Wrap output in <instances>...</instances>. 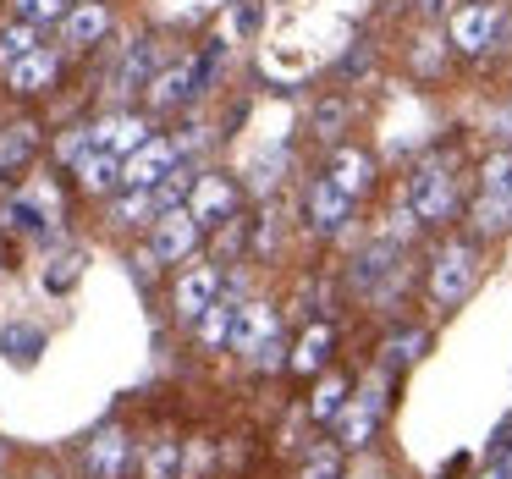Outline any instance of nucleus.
Masks as SVG:
<instances>
[{
  "label": "nucleus",
  "instance_id": "nucleus-1",
  "mask_svg": "<svg viewBox=\"0 0 512 479\" xmlns=\"http://www.w3.org/2000/svg\"><path fill=\"white\" fill-rule=\"evenodd\" d=\"M474 281H479V254L468 243H446L441 254H435V265H430V298L441 303V309H457V303L474 292Z\"/></svg>",
  "mask_w": 512,
  "mask_h": 479
},
{
  "label": "nucleus",
  "instance_id": "nucleus-2",
  "mask_svg": "<svg viewBox=\"0 0 512 479\" xmlns=\"http://www.w3.org/2000/svg\"><path fill=\"white\" fill-rule=\"evenodd\" d=\"M397 281H402V243L397 237H375V243L353 259V292H364V298H386Z\"/></svg>",
  "mask_w": 512,
  "mask_h": 479
},
{
  "label": "nucleus",
  "instance_id": "nucleus-3",
  "mask_svg": "<svg viewBox=\"0 0 512 479\" xmlns=\"http://www.w3.org/2000/svg\"><path fill=\"white\" fill-rule=\"evenodd\" d=\"M408 204L419 221H446L457 210V177L441 166V160H424L408 182Z\"/></svg>",
  "mask_w": 512,
  "mask_h": 479
},
{
  "label": "nucleus",
  "instance_id": "nucleus-4",
  "mask_svg": "<svg viewBox=\"0 0 512 479\" xmlns=\"http://www.w3.org/2000/svg\"><path fill=\"white\" fill-rule=\"evenodd\" d=\"M215 56H221V45H210L199 61H182V67H166L155 83H149V100L160 105V111H177V105H188L193 94L210 83V72H215Z\"/></svg>",
  "mask_w": 512,
  "mask_h": 479
},
{
  "label": "nucleus",
  "instance_id": "nucleus-5",
  "mask_svg": "<svg viewBox=\"0 0 512 479\" xmlns=\"http://www.w3.org/2000/svg\"><path fill=\"white\" fill-rule=\"evenodd\" d=\"M380 413H386V391H380V380H369V386L336 413V441H342L347 452H364L380 430Z\"/></svg>",
  "mask_w": 512,
  "mask_h": 479
},
{
  "label": "nucleus",
  "instance_id": "nucleus-6",
  "mask_svg": "<svg viewBox=\"0 0 512 479\" xmlns=\"http://www.w3.org/2000/svg\"><path fill=\"white\" fill-rule=\"evenodd\" d=\"M496 34H501L496 0H474V6H463V12L452 17V45L463 50V56H485V50L496 45Z\"/></svg>",
  "mask_w": 512,
  "mask_h": 479
},
{
  "label": "nucleus",
  "instance_id": "nucleus-7",
  "mask_svg": "<svg viewBox=\"0 0 512 479\" xmlns=\"http://www.w3.org/2000/svg\"><path fill=\"white\" fill-rule=\"evenodd\" d=\"M270 342H281V314L270 309V303H243V314H237V331H232V347L248 358V364H259Z\"/></svg>",
  "mask_w": 512,
  "mask_h": 479
},
{
  "label": "nucleus",
  "instance_id": "nucleus-8",
  "mask_svg": "<svg viewBox=\"0 0 512 479\" xmlns=\"http://www.w3.org/2000/svg\"><path fill=\"white\" fill-rule=\"evenodd\" d=\"M171 171H177V144H166V138H149L144 149H133V155L122 160L127 188H160Z\"/></svg>",
  "mask_w": 512,
  "mask_h": 479
},
{
  "label": "nucleus",
  "instance_id": "nucleus-9",
  "mask_svg": "<svg viewBox=\"0 0 512 479\" xmlns=\"http://www.w3.org/2000/svg\"><path fill=\"white\" fill-rule=\"evenodd\" d=\"M193 243H199V221H193V210H166L155 221V254H160V265H177V259H188L193 254Z\"/></svg>",
  "mask_w": 512,
  "mask_h": 479
},
{
  "label": "nucleus",
  "instance_id": "nucleus-10",
  "mask_svg": "<svg viewBox=\"0 0 512 479\" xmlns=\"http://www.w3.org/2000/svg\"><path fill=\"white\" fill-rule=\"evenodd\" d=\"M347 215H353V193H342L331 177L314 182V188H309V226H314V232H325V237L342 232Z\"/></svg>",
  "mask_w": 512,
  "mask_h": 479
},
{
  "label": "nucleus",
  "instance_id": "nucleus-11",
  "mask_svg": "<svg viewBox=\"0 0 512 479\" xmlns=\"http://www.w3.org/2000/svg\"><path fill=\"white\" fill-rule=\"evenodd\" d=\"M237 210V188L226 177H199V188H193V221L199 226H221L232 221Z\"/></svg>",
  "mask_w": 512,
  "mask_h": 479
},
{
  "label": "nucleus",
  "instance_id": "nucleus-12",
  "mask_svg": "<svg viewBox=\"0 0 512 479\" xmlns=\"http://www.w3.org/2000/svg\"><path fill=\"white\" fill-rule=\"evenodd\" d=\"M215 292H221V270L215 265L188 270V276L177 281V314L182 320H204V309L215 303Z\"/></svg>",
  "mask_w": 512,
  "mask_h": 479
},
{
  "label": "nucleus",
  "instance_id": "nucleus-13",
  "mask_svg": "<svg viewBox=\"0 0 512 479\" xmlns=\"http://www.w3.org/2000/svg\"><path fill=\"white\" fill-rule=\"evenodd\" d=\"M149 144V122L144 116H105L100 127H94V149H105V155H133V149Z\"/></svg>",
  "mask_w": 512,
  "mask_h": 479
},
{
  "label": "nucleus",
  "instance_id": "nucleus-14",
  "mask_svg": "<svg viewBox=\"0 0 512 479\" xmlns=\"http://www.w3.org/2000/svg\"><path fill=\"white\" fill-rule=\"evenodd\" d=\"M160 45L155 39H138L133 50H127V61L116 67V94H133V89H149V83L160 78Z\"/></svg>",
  "mask_w": 512,
  "mask_h": 479
},
{
  "label": "nucleus",
  "instance_id": "nucleus-15",
  "mask_svg": "<svg viewBox=\"0 0 512 479\" xmlns=\"http://www.w3.org/2000/svg\"><path fill=\"white\" fill-rule=\"evenodd\" d=\"M127 457H133L127 435H122V430H100V435L89 441V474H94V479H122Z\"/></svg>",
  "mask_w": 512,
  "mask_h": 479
},
{
  "label": "nucleus",
  "instance_id": "nucleus-16",
  "mask_svg": "<svg viewBox=\"0 0 512 479\" xmlns=\"http://www.w3.org/2000/svg\"><path fill=\"white\" fill-rule=\"evenodd\" d=\"M325 177H331L342 193H353V199H358V193H369V182H375V160H369L364 149H336Z\"/></svg>",
  "mask_w": 512,
  "mask_h": 479
},
{
  "label": "nucleus",
  "instance_id": "nucleus-17",
  "mask_svg": "<svg viewBox=\"0 0 512 479\" xmlns=\"http://www.w3.org/2000/svg\"><path fill=\"white\" fill-rule=\"evenodd\" d=\"M468 226H474L479 237H501L512 232V193H479L474 204H468Z\"/></svg>",
  "mask_w": 512,
  "mask_h": 479
},
{
  "label": "nucleus",
  "instance_id": "nucleus-18",
  "mask_svg": "<svg viewBox=\"0 0 512 479\" xmlns=\"http://www.w3.org/2000/svg\"><path fill=\"white\" fill-rule=\"evenodd\" d=\"M6 83H12L17 94H39L56 83V50H34V56H23L17 67H6Z\"/></svg>",
  "mask_w": 512,
  "mask_h": 479
},
{
  "label": "nucleus",
  "instance_id": "nucleus-19",
  "mask_svg": "<svg viewBox=\"0 0 512 479\" xmlns=\"http://www.w3.org/2000/svg\"><path fill=\"white\" fill-rule=\"evenodd\" d=\"M105 6H78V12H67V23H61V45H72V50H83V45H94V39L105 34Z\"/></svg>",
  "mask_w": 512,
  "mask_h": 479
},
{
  "label": "nucleus",
  "instance_id": "nucleus-20",
  "mask_svg": "<svg viewBox=\"0 0 512 479\" xmlns=\"http://www.w3.org/2000/svg\"><path fill=\"white\" fill-rule=\"evenodd\" d=\"M78 182H83V193H111L116 182H122V166H116V155H105V149H89V155L78 160Z\"/></svg>",
  "mask_w": 512,
  "mask_h": 479
},
{
  "label": "nucleus",
  "instance_id": "nucleus-21",
  "mask_svg": "<svg viewBox=\"0 0 512 479\" xmlns=\"http://www.w3.org/2000/svg\"><path fill=\"white\" fill-rule=\"evenodd\" d=\"M237 314H243V303H232V298L210 303V309H204V320H199V342H204V347H221V342H232V331H237Z\"/></svg>",
  "mask_w": 512,
  "mask_h": 479
},
{
  "label": "nucleus",
  "instance_id": "nucleus-22",
  "mask_svg": "<svg viewBox=\"0 0 512 479\" xmlns=\"http://www.w3.org/2000/svg\"><path fill=\"white\" fill-rule=\"evenodd\" d=\"M325 358H331V325H309V331L298 336V347H292V369H298V375H314Z\"/></svg>",
  "mask_w": 512,
  "mask_h": 479
},
{
  "label": "nucleus",
  "instance_id": "nucleus-23",
  "mask_svg": "<svg viewBox=\"0 0 512 479\" xmlns=\"http://www.w3.org/2000/svg\"><path fill=\"white\" fill-rule=\"evenodd\" d=\"M155 215H160V199H155L149 188H133L127 199L111 204V221H116V226H149Z\"/></svg>",
  "mask_w": 512,
  "mask_h": 479
},
{
  "label": "nucleus",
  "instance_id": "nucleus-24",
  "mask_svg": "<svg viewBox=\"0 0 512 479\" xmlns=\"http://www.w3.org/2000/svg\"><path fill=\"white\" fill-rule=\"evenodd\" d=\"M342 408H347V380L342 375H325L320 386H314V397H309V413H314V419H336Z\"/></svg>",
  "mask_w": 512,
  "mask_h": 479
},
{
  "label": "nucleus",
  "instance_id": "nucleus-25",
  "mask_svg": "<svg viewBox=\"0 0 512 479\" xmlns=\"http://www.w3.org/2000/svg\"><path fill=\"white\" fill-rule=\"evenodd\" d=\"M177 468H182V446L177 441H155V446H149L144 479H177Z\"/></svg>",
  "mask_w": 512,
  "mask_h": 479
},
{
  "label": "nucleus",
  "instance_id": "nucleus-26",
  "mask_svg": "<svg viewBox=\"0 0 512 479\" xmlns=\"http://www.w3.org/2000/svg\"><path fill=\"white\" fill-rule=\"evenodd\" d=\"M281 166H287V155H281V149H265V155H254L248 160V188H276L281 182Z\"/></svg>",
  "mask_w": 512,
  "mask_h": 479
},
{
  "label": "nucleus",
  "instance_id": "nucleus-27",
  "mask_svg": "<svg viewBox=\"0 0 512 479\" xmlns=\"http://www.w3.org/2000/svg\"><path fill=\"white\" fill-rule=\"evenodd\" d=\"M34 28H6V34H0V67H17V61H23V56H34Z\"/></svg>",
  "mask_w": 512,
  "mask_h": 479
},
{
  "label": "nucleus",
  "instance_id": "nucleus-28",
  "mask_svg": "<svg viewBox=\"0 0 512 479\" xmlns=\"http://www.w3.org/2000/svg\"><path fill=\"white\" fill-rule=\"evenodd\" d=\"M34 133H39V127H12V133H6V138H0V171H6V166H17V160H23L28 155V149H34Z\"/></svg>",
  "mask_w": 512,
  "mask_h": 479
},
{
  "label": "nucleus",
  "instance_id": "nucleus-29",
  "mask_svg": "<svg viewBox=\"0 0 512 479\" xmlns=\"http://www.w3.org/2000/svg\"><path fill=\"white\" fill-rule=\"evenodd\" d=\"M380 353H386V364H413V358L424 353V331H402V336H391V342L380 347Z\"/></svg>",
  "mask_w": 512,
  "mask_h": 479
},
{
  "label": "nucleus",
  "instance_id": "nucleus-30",
  "mask_svg": "<svg viewBox=\"0 0 512 479\" xmlns=\"http://www.w3.org/2000/svg\"><path fill=\"white\" fill-rule=\"evenodd\" d=\"M45 342V336L39 331H28V325H6V331H0V347H17V364H28V358H34V347Z\"/></svg>",
  "mask_w": 512,
  "mask_h": 479
},
{
  "label": "nucleus",
  "instance_id": "nucleus-31",
  "mask_svg": "<svg viewBox=\"0 0 512 479\" xmlns=\"http://www.w3.org/2000/svg\"><path fill=\"white\" fill-rule=\"evenodd\" d=\"M72 281H78V248H67V254H56V259H50V270H45V287H50V292L72 287Z\"/></svg>",
  "mask_w": 512,
  "mask_h": 479
},
{
  "label": "nucleus",
  "instance_id": "nucleus-32",
  "mask_svg": "<svg viewBox=\"0 0 512 479\" xmlns=\"http://www.w3.org/2000/svg\"><path fill=\"white\" fill-rule=\"evenodd\" d=\"M17 6V17L23 23H56V17H67V6L61 0H12Z\"/></svg>",
  "mask_w": 512,
  "mask_h": 479
},
{
  "label": "nucleus",
  "instance_id": "nucleus-33",
  "mask_svg": "<svg viewBox=\"0 0 512 479\" xmlns=\"http://www.w3.org/2000/svg\"><path fill=\"white\" fill-rule=\"evenodd\" d=\"M485 188L490 193H512V149H501V155L485 160Z\"/></svg>",
  "mask_w": 512,
  "mask_h": 479
},
{
  "label": "nucleus",
  "instance_id": "nucleus-34",
  "mask_svg": "<svg viewBox=\"0 0 512 479\" xmlns=\"http://www.w3.org/2000/svg\"><path fill=\"white\" fill-rule=\"evenodd\" d=\"M342 122H347V105L342 100L314 105V133H320V138H336V133H342Z\"/></svg>",
  "mask_w": 512,
  "mask_h": 479
},
{
  "label": "nucleus",
  "instance_id": "nucleus-35",
  "mask_svg": "<svg viewBox=\"0 0 512 479\" xmlns=\"http://www.w3.org/2000/svg\"><path fill=\"white\" fill-rule=\"evenodd\" d=\"M303 479H336V446H314L303 457Z\"/></svg>",
  "mask_w": 512,
  "mask_h": 479
},
{
  "label": "nucleus",
  "instance_id": "nucleus-36",
  "mask_svg": "<svg viewBox=\"0 0 512 479\" xmlns=\"http://www.w3.org/2000/svg\"><path fill=\"white\" fill-rule=\"evenodd\" d=\"M89 149H94V127H78V133L61 138V160H72V166H78V160L89 155Z\"/></svg>",
  "mask_w": 512,
  "mask_h": 479
},
{
  "label": "nucleus",
  "instance_id": "nucleus-37",
  "mask_svg": "<svg viewBox=\"0 0 512 479\" xmlns=\"http://www.w3.org/2000/svg\"><path fill=\"white\" fill-rule=\"evenodd\" d=\"M182 193H188V177H182V171H171V177L160 182V193H155V199H160V215H166V210H177V199H182Z\"/></svg>",
  "mask_w": 512,
  "mask_h": 479
},
{
  "label": "nucleus",
  "instance_id": "nucleus-38",
  "mask_svg": "<svg viewBox=\"0 0 512 479\" xmlns=\"http://www.w3.org/2000/svg\"><path fill=\"white\" fill-rule=\"evenodd\" d=\"M336 72H342V78H364V72H369V50H364V45H358V50H347V56H342V67H336Z\"/></svg>",
  "mask_w": 512,
  "mask_h": 479
},
{
  "label": "nucleus",
  "instance_id": "nucleus-39",
  "mask_svg": "<svg viewBox=\"0 0 512 479\" xmlns=\"http://www.w3.org/2000/svg\"><path fill=\"white\" fill-rule=\"evenodd\" d=\"M496 138H501V144H512V105H507V111H496Z\"/></svg>",
  "mask_w": 512,
  "mask_h": 479
},
{
  "label": "nucleus",
  "instance_id": "nucleus-40",
  "mask_svg": "<svg viewBox=\"0 0 512 479\" xmlns=\"http://www.w3.org/2000/svg\"><path fill=\"white\" fill-rule=\"evenodd\" d=\"M441 6H446V0H413V12H419V17H441Z\"/></svg>",
  "mask_w": 512,
  "mask_h": 479
},
{
  "label": "nucleus",
  "instance_id": "nucleus-41",
  "mask_svg": "<svg viewBox=\"0 0 512 479\" xmlns=\"http://www.w3.org/2000/svg\"><path fill=\"white\" fill-rule=\"evenodd\" d=\"M501 474L512 479V441H507V452H501Z\"/></svg>",
  "mask_w": 512,
  "mask_h": 479
},
{
  "label": "nucleus",
  "instance_id": "nucleus-42",
  "mask_svg": "<svg viewBox=\"0 0 512 479\" xmlns=\"http://www.w3.org/2000/svg\"><path fill=\"white\" fill-rule=\"evenodd\" d=\"M0 270H6V259H0Z\"/></svg>",
  "mask_w": 512,
  "mask_h": 479
}]
</instances>
